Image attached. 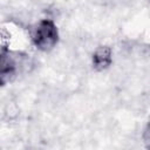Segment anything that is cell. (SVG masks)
<instances>
[{"instance_id":"2","label":"cell","mask_w":150,"mask_h":150,"mask_svg":"<svg viewBox=\"0 0 150 150\" xmlns=\"http://www.w3.org/2000/svg\"><path fill=\"white\" fill-rule=\"evenodd\" d=\"M16 73V63L13 57L7 53L5 49L1 53V83L5 84L6 82L11 81Z\"/></svg>"},{"instance_id":"1","label":"cell","mask_w":150,"mask_h":150,"mask_svg":"<svg viewBox=\"0 0 150 150\" xmlns=\"http://www.w3.org/2000/svg\"><path fill=\"white\" fill-rule=\"evenodd\" d=\"M33 43L41 50H50L57 42L59 34L55 23L50 20H41L32 28Z\"/></svg>"},{"instance_id":"4","label":"cell","mask_w":150,"mask_h":150,"mask_svg":"<svg viewBox=\"0 0 150 150\" xmlns=\"http://www.w3.org/2000/svg\"><path fill=\"white\" fill-rule=\"evenodd\" d=\"M144 141L146 143V146L150 148V123L148 124L145 131H144Z\"/></svg>"},{"instance_id":"3","label":"cell","mask_w":150,"mask_h":150,"mask_svg":"<svg viewBox=\"0 0 150 150\" xmlns=\"http://www.w3.org/2000/svg\"><path fill=\"white\" fill-rule=\"evenodd\" d=\"M111 50L107 46L98 47L93 55V64L97 70H103L111 64Z\"/></svg>"}]
</instances>
